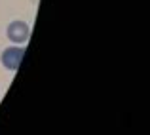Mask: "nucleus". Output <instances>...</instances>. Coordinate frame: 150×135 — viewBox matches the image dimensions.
<instances>
[{"label": "nucleus", "instance_id": "1", "mask_svg": "<svg viewBox=\"0 0 150 135\" xmlns=\"http://www.w3.org/2000/svg\"><path fill=\"white\" fill-rule=\"evenodd\" d=\"M23 55H25V46H11V48H6L2 51L0 61H2V65L8 70H17L21 67Z\"/></svg>", "mask_w": 150, "mask_h": 135}, {"label": "nucleus", "instance_id": "2", "mask_svg": "<svg viewBox=\"0 0 150 135\" xmlns=\"http://www.w3.org/2000/svg\"><path fill=\"white\" fill-rule=\"evenodd\" d=\"M30 29L25 21H11L6 29V36L8 40H11L13 44H25L29 40Z\"/></svg>", "mask_w": 150, "mask_h": 135}]
</instances>
